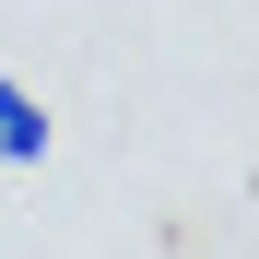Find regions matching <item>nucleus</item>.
<instances>
[{
	"label": "nucleus",
	"mask_w": 259,
	"mask_h": 259,
	"mask_svg": "<svg viewBox=\"0 0 259 259\" xmlns=\"http://www.w3.org/2000/svg\"><path fill=\"white\" fill-rule=\"evenodd\" d=\"M0 165H48V106L0 71Z\"/></svg>",
	"instance_id": "nucleus-1"
}]
</instances>
